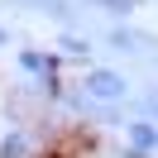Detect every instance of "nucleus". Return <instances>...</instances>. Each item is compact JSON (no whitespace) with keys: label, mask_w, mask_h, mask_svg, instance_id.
Listing matches in <instances>:
<instances>
[{"label":"nucleus","mask_w":158,"mask_h":158,"mask_svg":"<svg viewBox=\"0 0 158 158\" xmlns=\"http://www.w3.org/2000/svg\"><path fill=\"white\" fill-rule=\"evenodd\" d=\"M86 91L96 101H120V96H125V81H120L115 72H91V77H86Z\"/></svg>","instance_id":"1"},{"label":"nucleus","mask_w":158,"mask_h":158,"mask_svg":"<svg viewBox=\"0 0 158 158\" xmlns=\"http://www.w3.org/2000/svg\"><path fill=\"white\" fill-rule=\"evenodd\" d=\"M0 158H29V139H24V134H10L5 144H0Z\"/></svg>","instance_id":"2"}]
</instances>
